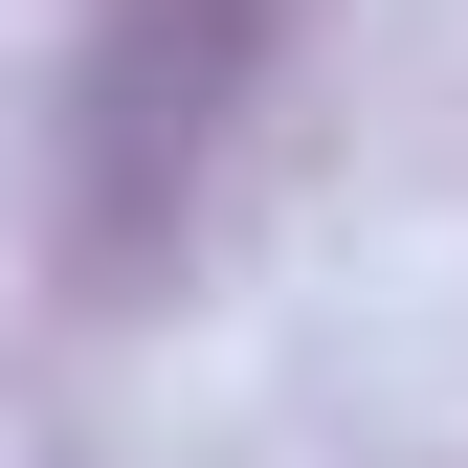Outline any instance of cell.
<instances>
[{
  "mask_svg": "<svg viewBox=\"0 0 468 468\" xmlns=\"http://www.w3.org/2000/svg\"><path fill=\"white\" fill-rule=\"evenodd\" d=\"M246 23H268V0H112V45H90V268H134V246H156V201L201 179Z\"/></svg>",
  "mask_w": 468,
  "mask_h": 468,
  "instance_id": "1",
  "label": "cell"
}]
</instances>
